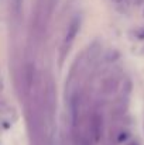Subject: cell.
Returning <instances> with one entry per match:
<instances>
[{
  "mask_svg": "<svg viewBox=\"0 0 144 145\" xmlns=\"http://www.w3.org/2000/svg\"><path fill=\"white\" fill-rule=\"evenodd\" d=\"M103 128H105V118H103V111L100 108H93V111L89 116L88 120V135L92 141V144L100 142L103 137Z\"/></svg>",
  "mask_w": 144,
  "mask_h": 145,
  "instance_id": "cell-1",
  "label": "cell"
},
{
  "mask_svg": "<svg viewBox=\"0 0 144 145\" xmlns=\"http://www.w3.org/2000/svg\"><path fill=\"white\" fill-rule=\"evenodd\" d=\"M81 23H82V20H81L79 14H75L71 18V21L68 23V27H66L65 35H64V41H62V48H61V59H64L65 55L69 52L71 45L74 44V41L81 30Z\"/></svg>",
  "mask_w": 144,
  "mask_h": 145,
  "instance_id": "cell-2",
  "label": "cell"
},
{
  "mask_svg": "<svg viewBox=\"0 0 144 145\" xmlns=\"http://www.w3.org/2000/svg\"><path fill=\"white\" fill-rule=\"evenodd\" d=\"M119 86H120V76L117 73H110L100 83V95L106 97L113 96L119 90Z\"/></svg>",
  "mask_w": 144,
  "mask_h": 145,
  "instance_id": "cell-3",
  "label": "cell"
},
{
  "mask_svg": "<svg viewBox=\"0 0 144 145\" xmlns=\"http://www.w3.org/2000/svg\"><path fill=\"white\" fill-rule=\"evenodd\" d=\"M99 56H100V44L95 41L89 45L88 51L85 52V62L88 65H92L99 59Z\"/></svg>",
  "mask_w": 144,
  "mask_h": 145,
  "instance_id": "cell-4",
  "label": "cell"
},
{
  "mask_svg": "<svg viewBox=\"0 0 144 145\" xmlns=\"http://www.w3.org/2000/svg\"><path fill=\"white\" fill-rule=\"evenodd\" d=\"M132 89H133L132 80H130V79H126V80L123 82V88H122V95H120V96L129 97L130 93H132Z\"/></svg>",
  "mask_w": 144,
  "mask_h": 145,
  "instance_id": "cell-5",
  "label": "cell"
},
{
  "mask_svg": "<svg viewBox=\"0 0 144 145\" xmlns=\"http://www.w3.org/2000/svg\"><path fill=\"white\" fill-rule=\"evenodd\" d=\"M119 56H120V54H119L116 49H110V51L105 55V61H106L107 63H110V62H114L116 59H119Z\"/></svg>",
  "mask_w": 144,
  "mask_h": 145,
  "instance_id": "cell-6",
  "label": "cell"
},
{
  "mask_svg": "<svg viewBox=\"0 0 144 145\" xmlns=\"http://www.w3.org/2000/svg\"><path fill=\"white\" fill-rule=\"evenodd\" d=\"M114 7L119 10V11H124L126 7H127V0H112Z\"/></svg>",
  "mask_w": 144,
  "mask_h": 145,
  "instance_id": "cell-7",
  "label": "cell"
},
{
  "mask_svg": "<svg viewBox=\"0 0 144 145\" xmlns=\"http://www.w3.org/2000/svg\"><path fill=\"white\" fill-rule=\"evenodd\" d=\"M136 37H137V40H144V27L136 30Z\"/></svg>",
  "mask_w": 144,
  "mask_h": 145,
  "instance_id": "cell-8",
  "label": "cell"
},
{
  "mask_svg": "<svg viewBox=\"0 0 144 145\" xmlns=\"http://www.w3.org/2000/svg\"><path fill=\"white\" fill-rule=\"evenodd\" d=\"M129 145H139V144H137V142H130Z\"/></svg>",
  "mask_w": 144,
  "mask_h": 145,
  "instance_id": "cell-9",
  "label": "cell"
}]
</instances>
